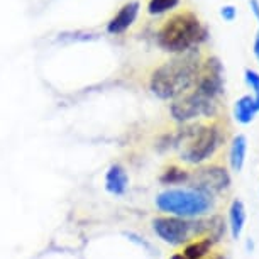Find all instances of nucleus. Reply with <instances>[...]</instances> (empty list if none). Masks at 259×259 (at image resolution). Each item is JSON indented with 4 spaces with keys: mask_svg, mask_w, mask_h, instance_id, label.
<instances>
[{
    "mask_svg": "<svg viewBox=\"0 0 259 259\" xmlns=\"http://www.w3.org/2000/svg\"><path fill=\"white\" fill-rule=\"evenodd\" d=\"M249 6H251V11L256 17H259V0H249Z\"/></svg>",
    "mask_w": 259,
    "mask_h": 259,
    "instance_id": "20",
    "label": "nucleus"
},
{
    "mask_svg": "<svg viewBox=\"0 0 259 259\" xmlns=\"http://www.w3.org/2000/svg\"><path fill=\"white\" fill-rule=\"evenodd\" d=\"M208 31L198 17L192 12L175 14L158 32V45L161 50L182 55V53L197 50L198 45L207 41Z\"/></svg>",
    "mask_w": 259,
    "mask_h": 259,
    "instance_id": "2",
    "label": "nucleus"
},
{
    "mask_svg": "<svg viewBox=\"0 0 259 259\" xmlns=\"http://www.w3.org/2000/svg\"><path fill=\"white\" fill-rule=\"evenodd\" d=\"M257 112H259V100H256L251 95H244L234 104V119L241 122V124H251Z\"/></svg>",
    "mask_w": 259,
    "mask_h": 259,
    "instance_id": "11",
    "label": "nucleus"
},
{
    "mask_svg": "<svg viewBox=\"0 0 259 259\" xmlns=\"http://www.w3.org/2000/svg\"><path fill=\"white\" fill-rule=\"evenodd\" d=\"M200 73L198 50L182 53L164 65L156 68L151 75L149 89L161 100L178 99L195 87Z\"/></svg>",
    "mask_w": 259,
    "mask_h": 259,
    "instance_id": "1",
    "label": "nucleus"
},
{
    "mask_svg": "<svg viewBox=\"0 0 259 259\" xmlns=\"http://www.w3.org/2000/svg\"><path fill=\"white\" fill-rule=\"evenodd\" d=\"M161 212H168L175 217L192 219L207 213L212 208V197L197 190H166L156 198Z\"/></svg>",
    "mask_w": 259,
    "mask_h": 259,
    "instance_id": "4",
    "label": "nucleus"
},
{
    "mask_svg": "<svg viewBox=\"0 0 259 259\" xmlns=\"http://www.w3.org/2000/svg\"><path fill=\"white\" fill-rule=\"evenodd\" d=\"M244 224H246V207L241 200H234L229 208V227H231L232 239L241 237Z\"/></svg>",
    "mask_w": 259,
    "mask_h": 259,
    "instance_id": "12",
    "label": "nucleus"
},
{
    "mask_svg": "<svg viewBox=\"0 0 259 259\" xmlns=\"http://www.w3.org/2000/svg\"><path fill=\"white\" fill-rule=\"evenodd\" d=\"M180 4V0H149L148 12L151 16H161V14L173 11Z\"/></svg>",
    "mask_w": 259,
    "mask_h": 259,
    "instance_id": "17",
    "label": "nucleus"
},
{
    "mask_svg": "<svg viewBox=\"0 0 259 259\" xmlns=\"http://www.w3.org/2000/svg\"><path fill=\"white\" fill-rule=\"evenodd\" d=\"M195 90L212 100H219L224 95V66L217 56L208 58L200 66Z\"/></svg>",
    "mask_w": 259,
    "mask_h": 259,
    "instance_id": "8",
    "label": "nucleus"
},
{
    "mask_svg": "<svg viewBox=\"0 0 259 259\" xmlns=\"http://www.w3.org/2000/svg\"><path fill=\"white\" fill-rule=\"evenodd\" d=\"M247 153V139L246 136L239 134L232 139L231 151H229V161H231V168L234 171H241L244 168V161H246Z\"/></svg>",
    "mask_w": 259,
    "mask_h": 259,
    "instance_id": "13",
    "label": "nucleus"
},
{
    "mask_svg": "<svg viewBox=\"0 0 259 259\" xmlns=\"http://www.w3.org/2000/svg\"><path fill=\"white\" fill-rule=\"evenodd\" d=\"M127 185H129V178H127L125 169L122 168L120 164H112L109 171H107V177H105L107 192L119 197V195L125 193Z\"/></svg>",
    "mask_w": 259,
    "mask_h": 259,
    "instance_id": "10",
    "label": "nucleus"
},
{
    "mask_svg": "<svg viewBox=\"0 0 259 259\" xmlns=\"http://www.w3.org/2000/svg\"><path fill=\"white\" fill-rule=\"evenodd\" d=\"M221 16L226 19L227 22H232L234 19H236L237 16V11H236V7H232V6H226V7H222L221 9Z\"/></svg>",
    "mask_w": 259,
    "mask_h": 259,
    "instance_id": "19",
    "label": "nucleus"
},
{
    "mask_svg": "<svg viewBox=\"0 0 259 259\" xmlns=\"http://www.w3.org/2000/svg\"><path fill=\"white\" fill-rule=\"evenodd\" d=\"M212 259H226V257H224V256H222V254H219V256H213Z\"/></svg>",
    "mask_w": 259,
    "mask_h": 259,
    "instance_id": "23",
    "label": "nucleus"
},
{
    "mask_svg": "<svg viewBox=\"0 0 259 259\" xmlns=\"http://www.w3.org/2000/svg\"><path fill=\"white\" fill-rule=\"evenodd\" d=\"M138 12H139V4L138 2L125 4V6L117 12V16L109 22L107 31H109L110 34H122L124 31H127V29L134 24L136 17H138Z\"/></svg>",
    "mask_w": 259,
    "mask_h": 259,
    "instance_id": "9",
    "label": "nucleus"
},
{
    "mask_svg": "<svg viewBox=\"0 0 259 259\" xmlns=\"http://www.w3.org/2000/svg\"><path fill=\"white\" fill-rule=\"evenodd\" d=\"M203 227H205L203 237L210 239L213 244L221 241L224 234H226V222H224L221 215H212L208 219H203Z\"/></svg>",
    "mask_w": 259,
    "mask_h": 259,
    "instance_id": "14",
    "label": "nucleus"
},
{
    "mask_svg": "<svg viewBox=\"0 0 259 259\" xmlns=\"http://www.w3.org/2000/svg\"><path fill=\"white\" fill-rule=\"evenodd\" d=\"M212 246H213V242L207 237L198 239V241H192L190 244H187V247H185L183 256L187 259H203L210 252Z\"/></svg>",
    "mask_w": 259,
    "mask_h": 259,
    "instance_id": "15",
    "label": "nucleus"
},
{
    "mask_svg": "<svg viewBox=\"0 0 259 259\" xmlns=\"http://www.w3.org/2000/svg\"><path fill=\"white\" fill-rule=\"evenodd\" d=\"M244 76H246V83L254 90V99L259 100V73L254 70H246Z\"/></svg>",
    "mask_w": 259,
    "mask_h": 259,
    "instance_id": "18",
    "label": "nucleus"
},
{
    "mask_svg": "<svg viewBox=\"0 0 259 259\" xmlns=\"http://www.w3.org/2000/svg\"><path fill=\"white\" fill-rule=\"evenodd\" d=\"M188 171L182 169L178 166H169L168 169L161 175V183L164 185H178V183H185L188 182Z\"/></svg>",
    "mask_w": 259,
    "mask_h": 259,
    "instance_id": "16",
    "label": "nucleus"
},
{
    "mask_svg": "<svg viewBox=\"0 0 259 259\" xmlns=\"http://www.w3.org/2000/svg\"><path fill=\"white\" fill-rule=\"evenodd\" d=\"M219 112V100H212L193 90L192 94H183L171 104V115L178 122H190L197 117H213Z\"/></svg>",
    "mask_w": 259,
    "mask_h": 259,
    "instance_id": "6",
    "label": "nucleus"
},
{
    "mask_svg": "<svg viewBox=\"0 0 259 259\" xmlns=\"http://www.w3.org/2000/svg\"><path fill=\"white\" fill-rule=\"evenodd\" d=\"M169 259H187L183 256V254H173V256H171Z\"/></svg>",
    "mask_w": 259,
    "mask_h": 259,
    "instance_id": "22",
    "label": "nucleus"
},
{
    "mask_svg": "<svg viewBox=\"0 0 259 259\" xmlns=\"http://www.w3.org/2000/svg\"><path fill=\"white\" fill-rule=\"evenodd\" d=\"M259 21V17H256ZM254 56H256V60L259 63V29H257V34H256V41H254Z\"/></svg>",
    "mask_w": 259,
    "mask_h": 259,
    "instance_id": "21",
    "label": "nucleus"
},
{
    "mask_svg": "<svg viewBox=\"0 0 259 259\" xmlns=\"http://www.w3.org/2000/svg\"><path fill=\"white\" fill-rule=\"evenodd\" d=\"M180 148V156L190 164H200L208 159L222 143V133L217 125H185L171 138Z\"/></svg>",
    "mask_w": 259,
    "mask_h": 259,
    "instance_id": "3",
    "label": "nucleus"
},
{
    "mask_svg": "<svg viewBox=\"0 0 259 259\" xmlns=\"http://www.w3.org/2000/svg\"><path fill=\"white\" fill-rule=\"evenodd\" d=\"M188 183L192 190L202 192L208 197L215 193H221L229 188L231 185V175L224 166H203V168L195 169L188 175Z\"/></svg>",
    "mask_w": 259,
    "mask_h": 259,
    "instance_id": "7",
    "label": "nucleus"
},
{
    "mask_svg": "<svg viewBox=\"0 0 259 259\" xmlns=\"http://www.w3.org/2000/svg\"><path fill=\"white\" fill-rule=\"evenodd\" d=\"M153 229L156 236L169 246H182L190 239L203 237L205 232L203 219L188 221L182 217H156L153 221Z\"/></svg>",
    "mask_w": 259,
    "mask_h": 259,
    "instance_id": "5",
    "label": "nucleus"
}]
</instances>
